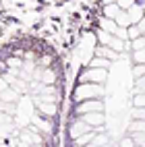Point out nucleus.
<instances>
[{
    "instance_id": "nucleus-23",
    "label": "nucleus",
    "mask_w": 145,
    "mask_h": 147,
    "mask_svg": "<svg viewBox=\"0 0 145 147\" xmlns=\"http://www.w3.org/2000/svg\"><path fill=\"white\" fill-rule=\"evenodd\" d=\"M135 91H145V75L137 77V81H135Z\"/></svg>"
},
{
    "instance_id": "nucleus-27",
    "label": "nucleus",
    "mask_w": 145,
    "mask_h": 147,
    "mask_svg": "<svg viewBox=\"0 0 145 147\" xmlns=\"http://www.w3.org/2000/svg\"><path fill=\"white\" fill-rule=\"evenodd\" d=\"M133 75L135 77H141V75H145V64H137L133 68Z\"/></svg>"
},
{
    "instance_id": "nucleus-11",
    "label": "nucleus",
    "mask_w": 145,
    "mask_h": 147,
    "mask_svg": "<svg viewBox=\"0 0 145 147\" xmlns=\"http://www.w3.org/2000/svg\"><path fill=\"white\" fill-rule=\"evenodd\" d=\"M89 147H98V145H110V135H102V133H95L91 137V141L87 143Z\"/></svg>"
},
{
    "instance_id": "nucleus-29",
    "label": "nucleus",
    "mask_w": 145,
    "mask_h": 147,
    "mask_svg": "<svg viewBox=\"0 0 145 147\" xmlns=\"http://www.w3.org/2000/svg\"><path fill=\"white\" fill-rule=\"evenodd\" d=\"M137 27H139V31H141V33H145V15L141 17V21L137 23Z\"/></svg>"
},
{
    "instance_id": "nucleus-24",
    "label": "nucleus",
    "mask_w": 145,
    "mask_h": 147,
    "mask_svg": "<svg viewBox=\"0 0 145 147\" xmlns=\"http://www.w3.org/2000/svg\"><path fill=\"white\" fill-rule=\"evenodd\" d=\"M116 4H118L122 11H127L129 6H133V4H135V0H116Z\"/></svg>"
},
{
    "instance_id": "nucleus-19",
    "label": "nucleus",
    "mask_w": 145,
    "mask_h": 147,
    "mask_svg": "<svg viewBox=\"0 0 145 147\" xmlns=\"http://www.w3.org/2000/svg\"><path fill=\"white\" fill-rule=\"evenodd\" d=\"M131 139L135 145H145V133H137V131H131Z\"/></svg>"
},
{
    "instance_id": "nucleus-28",
    "label": "nucleus",
    "mask_w": 145,
    "mask_h": 147,
    "mask_svg": "<svg viewBox=\"0 0 145 147\" xmlns=\"http://www.w3.org/2000/svg\"><path fill=\"white\" fill-rule=\"evenodd\" d=\"M8 122H11V114L0 110V124H8Z\"/></svg>"
},
{
    "instance_id": "nucleus-6",
    "label": "nucleus",
    "mask_w": 145,
    "mask_h": 147,
    "mask_svg": "<svg viewBox=\"0 0 145 147\" xmlns=\"http://www.w3.org/2000/svg\"><path fill=\"white\" fill-rule=\"evenodd\" d=\"M81 118H83L87 124H91V126H102V124L106 122L104 112H85V114H81Z\"/></svg>"
},
{
    "instance_id": "nucleus-18",
    "label": "nucleus",
    "mask_w": 145,
    "mask_h": 147,
    "mask_svg": "<svg viewBox=\"0 0 145 147\" xmlns=\"http://www.w3.org/2000/svg\"><path fill=\"white\" fill-rule=\"evenodd\" d=\"M141 48H145V35H139L135 40H131V50H141Z\"/></svg>"
},
{
    "instance_id": "nucleus-26",
    "label": "nucleus",
    "mask_w": 145,
    "mask_h": 147,
    "mask_svg": "<svg viewBox=\"0 0 145 147\" xmlns=\"http://www.w3.org/2000/svg\"><path fill=\"white\" fill-rule=\"evenodd\" d=\"M133 116H135V118H143V120H145V106H143V108H135V110H133Z\"/></svg>"
},
{
    "instance_id": "nucleus-31",
    "label": "nucleus",
    "mask_w": 145,
    "mask_h": 147,
    "mask_svg": "<svg viewBox=\"0 0 145 147\" xmlns=\"http://www.w3.org/2000/svg\"><path fill=\"white\" fill-rule=\"evenodd\" d=\"M120 145H135V143H133V139H122Z\"/></svg>"
},
{
    "instance_id": "nucleus-7",
    "label": "nucleus",
    "mask_w": 145,
    "mask_h": 147,
    "mask_svg": "<svg viewBox=\"0 0 145 147\" xmlns=\"http://www.w3.org/2000/svg\"><path fill=\"white\" fill-rule=\"evenodd\" d=\"M127 15H129L131 25H135V23H139V21H141V17L145 15V11L141 8V4H139V2H135L133 6H129V8H127Z\"/></svg>"
},
{
    "instance_id": "nucleus-33",
    "label": "nucleus",
    "mask_w": 145,
    "mask_h": 147,
    "mask_svg": "<svg viewBox=\"0 0 145 147\" xmlns=\"http://www.w3.org/2000/svg\"><path fill=\"white\" fill-rule=\"evenodd\" d=\"M143 35H145V33H143Z\"/></svg>"
},
{
    "instance_id": "nucleus-8",
    "label": "nucleus",
    "mask_w": 145,
    "mask_h": 147,
    "mask_svg": "<svg viewBox=\"0 0 145 147\" xmlns=\"http://www.w3.org/2000/svg\"><path fill=\"white\" fill-rule=\"evenodd\" d=\"M37 110H40L44 116H54L56 114V102L42 100V102H37Z\"/></svg>"
},
{
    "instance_id": "nucleus-15",
    "label": "nucleus",
    "mask_w": 145,
    "mask_h": 147,
    "mask_svg": "<svg viewBox=\"0 0 145 147\" xmlns=\"http://www.w3.org/2000/svg\"><path fill=\"white\" fill-rule=\"evenodd\" d=\"M6 66L8 68H13V71H19V68H23V60L21 58H17V56H11V58H6Z\"/></svg>"
},
{
    "instance_id": "nucleus-22",
    "label": "nucleus",
    "mask_w": 145,
    "mask_h": 147,
    "mask_svg": "<svg viewBox=\"0 0 145 147\" xmlns=\"http://www.w3.org/2000/svg\"><path fill=\"white\" fill-rule=\"evenodd\" d=\"M129 129H131V131H137V133H145V120H143V118H137V120L129 126Z\"/></svg>"
},
{
    "instance_id": "nucleus-5",
    "label": "nucleus",
    "mask_w": 145,
    "mask_h": 147,
    "mask_svg": "<svg viewBox=\"0 0 145 147\" xmlns=\"http://www.w3.org/2000/svg\"><path fill=\"white\" fill-rule=\"evenodd\" d=\"M93 129V126L91 124H87L83 118H79V120H75V122H71V126H69V135L73 137V139H75V137H81L83 133H87V131H91Z\"/></svg>"
},
{
    "instance_id": "nucleus-30",
    "label": "nucleus",
    "mask_w": 145,
    "mask_h": 147,
    "mask_svg": "<svg viewBox=\"0 0 145 147\" xmlns=\"http://www.w3.org/2000/svg\"><path fill=\"white\" fill-rule=\"evenodd\" d=\"M6 83H8V81L4 79V77H0V91H2V89H6V87H8Z\"/></svg>"
},
{
    "instance_id": "nucleus-12",
    "label": "nucleus",
    "mask_w": 145,
    "mask_h": 147,
    "mask_svg": "<svg viewBox=\"0 0 145 147\" xmlns=\"http://www.w3.org/2000/svg\"><path fill=\"white\" fill-rule=\"evenodd\" d=\"M40 81H42V85H52V83L56 81V73L52 71L50 66H48V68H44V71H42V75H40Z\"/></svg>"
},
{
    "instance_id": "nucleus-14",
    "label": "nucleus",
    "mask_w": 145,
    "mask_h": 147,
    "mask_svg": "<svg viewBox=\"0 0 145 147\" xmlns=\"http://www.w3.org/2000/svg\"><path fill=\"white\" fill-rule=\"evenodd\" d=\"M114 21H116V25H118V27H129V25H131L127 11H120L118 15H116V19H114Z\"/></svg>"
},
{
    "instance_id": "nucleus-4",
    "label": "nucleus",
    "mask_w": 145,
    "mask_h": 147,
    "mask_svg": "<svg viewBox=\"0 0 145 147\" xmlns=\"http://www.w3.org/2000/svg\"><path fill=\"white\" fill-rule=\"evenodd\" d=\"M31 122L37 126V131H40L42 135H54V124L50 118H42V116H33Z\"/></svg>"
},
{
    "instance_id": "nucleus-16",
    "label": "nucleus",
    "mask_w": 145,
    "mask_h": 147,
    "mask_svg": "<svg viewBox=\"0 0 145 147\" xmlns=\"http://www.w3.org/2000/svg\"><path fill=\"white\" fill-rule=\"evenodd\" d=\"M91 66H95V68H108V66H110V58L95 56L93 60H91Z\"/></svg>"
},
{
    "instance_id": "nucleus-2",
    "label": "nucleus",
    "mask_w": 145,
    "mask_h": 147,
    "mask_svg": "<svg viewBox=\"0 0 145 147\" xmlns=\"http://www.w3.org/2000/svg\"><path fill=\"white\" fill-rule=\"evenodd\" d=\"M85 112H104V104L98 100V97L81 100V104L77 106V114H85Z\"/></svg>"
},
{
    "instance_id": "nucleus-1",
    "label": "nucleus",
    "mask_w": 145,
    "mask_h": 147,
    "mask_svg": "<svg viewBox=\"0 0 145 147\" xmlns=\"http://www.w3.org/2000/svg\"><path fill=\"white\" fill-rule=\"evenodd\" d=\"M104 95V87L100 83H91V81H81V85H77L75 89V100H89V97H102Z\"/></svg>"
},
{
    "instance_id": "nucleus-25",
    "label": "nucleus",
    "mask_w": 145,
    "mask_h": 147,
    "mask_svg": "<svg viewBox=\"0 0 145 147\" xmlns=\"http://www.w3.org/2000/svg\"><path fill=\"white\" fill-rule=\"evenodd\" d=\"M50 64H52V56H48V54H46V56H42V58H40V66L48 68Z\"/></svg>"
},
{
    "instance_id": "nucleus-17",
    "label": "nucleus",
    "mask_w": 145,
    "mask_h": 147,
    "mask_svg": "<svg viewBox=\"0 0 145 147\" xmlns=\"http://www.w3.org/2000/svg\"><path fill=\"white\" fill-rule=\"evenodd\" d=\"M133 104H135V108H143L145 106V91H135Z\"/></svg>"
},
{
    "instance_id": "nucleus-9",
    "label": "nucleus",
    "mask_w": 145,
    "mask_h": 147,
    "mask_svg": "<svg viewBox=\"0 0 145 147\" xmlns=\"http://www.w3.org/2000/svg\"><path fill=\"white\" fill-rule=\"evenodd\" d=\"M93 52H95V56H104V58H110V60H116L120 54L118 52H114L112 48H108V46H98V48H93Z\"/></svg>"
},
{
    "instance_id": "nucleus-3",
    "label": "nucleus",
    "mask_w": 145,
    "mask_h": 147,
    "mask_svg": "<svg viewBox=\"0 0 145 147\" xmlns=\"http://www.w3.org/2000/svg\"><path fill=\"white\" fill-rule=\"evenodd\" d=\"M108 73L106 68H95V66H89L87 71L81 75V81H91V83H104Z\"/></svg>"
},
{
    "instance_id": "nucleus-21",
    "label": "nucleus",
    "mask_w": 145,
    "mask_h": 147,
    "mask_svg": "<svg viewBox=\"0 0 145 147\" xmlns=\"http://www.w3.org/2000/svg\"><path fill=\"white\" fill-rule=\"evenodd\" d=\"M127 35H129V40H135V37H139V35H143V33L139 31L137 23H135V25H129V27H127Z\"/></svg>"
},
{
    "instance_id": "nucleus-13",
    "label": "nucleus",
    "mask_w": 145,
    "mask_h": 147,
    "mask_svg": "<svg viewBox=\"0 0 145 147\" xmlns=\"http://www.w3.org/2000/svg\"><path fill=\"white\" fill-rule=\"evenodd\" d=\"M122 11V8L116 4V2H112V4H104V17H108V19H116V15H118Z\"/></svg>"
},
{
    "instance_id": "nucleus-20",
    "label": "nucleus",
    "mask_w": 145,
    "mask_h": 147,
    "mask_svg": "<svg viewBox=\"0 0 145 147\" xmlns=\"http://www.w3.org/2000/svg\"><path fill=\"white\" fill-rule=\"evenodd\" d=\"M133 60L137 64H145V48H141V50H133Z\"/></svg>"
},
{
    "instance_id": "nucleus-32",
    "label": "nucleus",
    "mask_w": 145,
    "mask_h": 147,
    "mask_svg": "<svg viewBox=\"0 0 145 147\" xmlns=\"http://www.w3.org/2000/svg\"><path fill=\"white\" fill-rule=\"evenodd\" d=\"M104 4H112V2H116V0H102Z\"/></svg>"
},
{
    "instance_id": "nucleus-10",
    "label": "nucleus",
    "mask_w": 145,
    "mask_h": 147,
    "mask_svg": "<svg viewBox=\"0 0 145 147\" xmlns=\"http://www.w3.org/2000/svg\"><path fill=\"white\" fill-rule=\"evenodd\" d=\"M100 29H104V31H108L110 35H114L116 31H118V25H116V21H114V19L102 17V19H100Z\"/></svg>"
}]
</instances>
